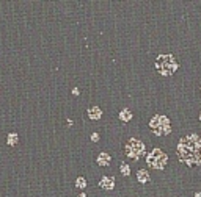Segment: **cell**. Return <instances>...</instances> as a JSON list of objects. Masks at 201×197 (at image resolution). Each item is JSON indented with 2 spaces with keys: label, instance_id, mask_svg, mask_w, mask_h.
I'll return each mask as SVG.
<instances>
[{
  "label": "cell",
  "instance_id": "cell-1",
  "mask_svg": "<svg viewBox=\"0 0 201 197\" xmlns=\"http://www.w3.org/2000/svg\"><path fill=\"white\" fill-rule=\"evenodd\" d=\"M177 157L189 166L201 164V136L189 135L182 138L177 144Z\"/></svg>",
  "mask_w": 201,
  "mask_h": 197
},
{
  "label": "cell",
  "instance_id": "cell-2",
  "mask_svg": "<svg viewBox=\"0 0 201 197\" xmlns=\"http://www.w3.org/2000/svg\"><path fill=\"white\" fill-rule=\"evenodd\" d=\"M156 69L160 75L163 77H170L175 74V71L177 69V63L173 55H159L156 59Z\"/></svg>",
  "mask_w": 201,
  "mask_h": 197
},
{
  "label": "cell",
  "instance_id": "cell-3",
  "mask_svg": "<svg viewBox=\"0 0 201 197\" xmlns=\"http://www.w3.org/2000/svg\"><path fill=\"white\" fill-rule=\"evenodd\" d=\"M149 128L153 130V133H156L159 136L167 135V133H170V131H171L170 121H168L165 116H162V114H157V116H154L153 119H151Z\"/></svg>",
  "mask_w": 201,
  "mask_h": 197
},
{
  "label": "cell",
  "instance_id": "cell-4",
  "mask_svg": "<svg viewBox=\"0 0 201 197\" xmlns=\"http://www.w3.org/2000/svg\"><path fill=\"white\" fill-rule=\"evenodd\" d=\"M124 153L126 157H129L132 160H138L140 157L145 155V144L137 138H130L124 147Z\"/></svg>",
  "mask_w": 201,
  "mask_h": 197
},
{
  "label": "cell",
  "instance_id": "cell-5",
  "mask_svg": "<svg viewBox=\"0 0 201 197\" xmlns=\"http://www.w3.org/2000/svg\"><path fill=\"white\" fill-rule=\"evenodd\" d=\"M167 160H168L167 155L163 153L160 149H154L146 155V163L153 169H163L167 164Z\"/></svg>",
  "mask_w": 201,
  "mask_h": 197
},
{
  "label": "cell",
  "instance_id": "cell-6",
  "mask_svg": "<svg viewBox=\"0 0 201 197\" xmlns=\"http://www.w3.org/2000/svg\"><path fill=\"white\" fill-rule=\"evenodd\" d=\"M99 186L102 188V189H105V191H110V189L115 188V178L110 177V175H104L99 180Z\"/></svg>",
  "mask_w": 201,
  "mask_h": 197
},
{
  "label": "cell",
  "instance_id": "cell-7",
  "mask_svg": "<svg viewBox=\"0 0 201 197\" xmlns=\"http://www.w3.org/2000/svg\"><path fill=\"white\" fill-rule=\"evenodd\" d=\"M86 114H88V119H91V121H99L101 116H102V109L99 107H96V105H93V107L88 108Z\"/></svg>",
  "mask_w": 201,
  "mask_h": 197
},
{
  "label": "cell",
  "instance_id": "cell-8",
  "mask_svg": "<svg viewBox=\"0 0 201 197\" xmlns=\"http://www.w3.org/2000/svg\"><path fill=\"white\" fill-rule=\"evenodd\" d=\"M110 161H112V157L107 152H101L98 155V158H96V163H98L99 166H108Z\"/></svg>",
  "mask_w": 201,
  "mask_h": 197
},
{
  "label": "cell",
  "instance_id": "cell-9",
  "mask_svg": "<svg viewBox=\"0 0 201 197\" xmlns=\"http://www.w3.org/2000/svg\"><path fill=\"white\" fill-rule=\"evenodd\" d=\"M17 143H19V135L16 133V131H10L6 136V144L8 145H16Z\"/></svg>",
  "mask_w": 201,
  "mask_h": 197
},
{
  "label": "cell",
  "instance_id": "cell-10",
  "mask_svg": "<svg viewBox=\"0 0 201 197\" xmlns=\"http://www.w3.org/2000/svg\"><path fill=\"white\" fill-rule=\"evenodd\" d=\"M132 119V111L129 108H123L121 111H120V121L123 122H129Z\"/></svg>",
  "mask_w": 201,
  "mask_h": 197
},
{
  "label": "cell",
  "instance_id": "cell-11",
  "mask_svg": "<svg viewBox=\"0 0 201 197\" xmlns=\"http://www.w3.org/2000/svg\"><path fill=\"white\" fill-rule=\"evenodd\" d=\"M137 180H138L140 183H148V181H149V174H148V171L140 169V171L137 172Z\"/></svg>",
  "mask_w": 201,
  "mask_h": 197
},
{
  "label": "cell",
  "instance_id": "cell-12",
  "mask_svg": "<svg viewBox=\"0 0 201 197\" xmlns=\"http://www.w3.org/2000/svg\"><path fill=\"white\" fill-rule=\"evenodd\" d=\"M86 186H88V181H86L85 177H77L76 178V189H86Z\"/></svg>",
  "mask_w": 201,
  "mask_h": 197
},
{
  "label": "cell",
  "instance_id": "cell-13",
  "mask_svg": "<svg viewBox=\"0 0 201 197\" xmlns=\"http://www.w3.org/2000/svg\"><path fill=\"white\" fill-rule=\"evenodd\" d=\"M120 172H121L124 177H129V175H130V167H129V164L121 163V164H120Z\"/></svg>",
  "mask_w": 201,
  "mask_h": 197
},
{
  "label": "cell",
  "instance_id": "cell-14",
  "mask_svg": "<svg viewBox=\"0 0 201 197\" xmlns=\"http://www.w3.org/2000/svg\"><path fill=\"white\" fill-rule=\"evenodd\" d=\"M99 139H101V135L98 133V131H94V133H91V141H93V143H98Z\"/></svg>",
  "mask_w": 201,
  "mask_h": 197
},
{
  "label": "cell",
  "instance_id": "cell-15",
  "mask_svg": "<svg viewBox=\"0 0 201 197\" xmlns=\"http://www.w3.org/2000/svg\"><path fill=\"white\" fill-rule=\"evenodd\" d=\"M72 94H74V95H79V94H80V91L77 89V88H74V89H72Z\"/></svg>",
  "mask_w": 201,
  "mask_h": 197
},
{
  "label": "cell",
  "instance_id": "cell-16",
  "mask_svg": "<svg viewBox=\"0 0 201 197\" xmlns=\"http://www.w3.org/2000/svg\"><path fill=\"white\" fill-rule=\"evenodd\" d=\"M77 197H86V194H85V192H80V194L77 196Z\"/></svg>",
  "mask_w": 201,
  "mask_h": 197
},
{
  "label": "cell",
  "instance_id": "cell-17",
  "mask_svg": "<svg viewBox=\"0 0 201 197\" xmlns=\"http://www.w3.org/2000/svg\"><path fill=\"white\" fill-rule=\"evenodd\" d=\"M195 197H201V192H198V194H195Z\"/></svg>",
  "mask_w": 201,
  "mask_h": 197
},
{
  "label": "cell",
  "instance_id": "cell-18",
  "mask_svg": "<svg viewBox=\"0 0 201 197\" xmlns=\"http://www.w3.org/2000/svg\"><path fill=\"white\" fill-rule=\"evenodd\" d=\"M200 119H201V114H200Z\"/></svg>",
  "mask_w": 201,
  "mask_h": 197
}]
</instances>
